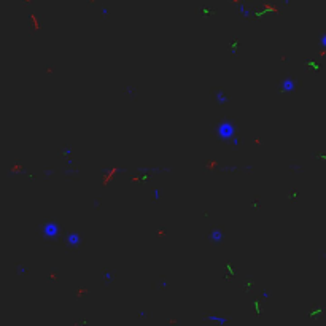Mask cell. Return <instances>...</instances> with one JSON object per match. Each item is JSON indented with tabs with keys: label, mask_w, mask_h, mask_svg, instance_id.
Listing matches in <instances>:
<instances>
[{
	"label": "cell",
	"mask_w": 326,
	"mask_h": 326,
	"mask_svg": "<svg viewBox=\"0 0 326 326\" xmlns=\"http://www.w3.org/2000/svg\"><path fill=\"white\" fill-rule=\"evenodd\" d=\"M293 86H294V84H293L291 81H286V83H285V88H286L288 91H290V89H293Z\"/></svg>",
	"instance_id": "cell-1"
},
{
	"label": "cell",
	"mask_w": 326,
	"mask_h": 326,
	"mask_svg": "<svg viewBox=\"0 0 326 326\" xmlns=\"http://www.w3.org/2000/svg\"><path fill=\"white\" fill-rule=\"evenodd\" d=\"M321 41H323V45L326 46V35H325V37H323V40H321Z\"/></svg>",
	"instance_id": "cell-2"
}]
</instances>
